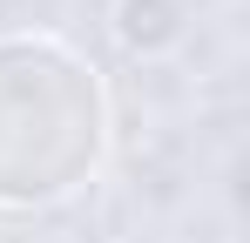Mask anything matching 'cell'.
Segmentation results:
<instances>
[{
	"label": "cell",
	"instance_id": "cell-2",
	"mask_svg": "<svg viewBox=\"0 0 250 243\" xmlns=\"http://www.w3.org/2000/svg\"><path fill=\"white\" fill-rule=\"evenodd\" d=\"M176 0H122V40L128 47H163L176 40Z\"/></svg>",
	"mask_w": 250,
	"mask_h": 243
},
{
	"label": "cell",
	"instance_id": "cell-1",
	"mask_svg": "<svg viewBox=\"0 0 250 243\" xmlns=\"http://www.w3.org/2000/svg\"><path fill=\"white\" fill-rule=\"evenodd\" d=\"M102 156V88L54 40H0V202H54Z\"/></svg>",
	"mask_w": 250,
	"mask_h": 243
}]
</instances>
